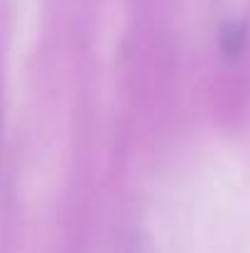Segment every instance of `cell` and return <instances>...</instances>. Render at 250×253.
<instances>
[{"mask_svg": "<svg viewBox=\"0 0 250 253\" xmlns=\"http://www.w3.org/2000/svg\"><path fill=\"white\" fill-rule=\"evenodd\" d=\"M243 42H246V27L241 22H231L226 25L223 35H221V47H223V54L226 57H238L243 52Z\"/></svg>", "mask_w": 250, "mask_h": 253, "instance_id": "obj_1", "label": "cell"}]
</instances>
